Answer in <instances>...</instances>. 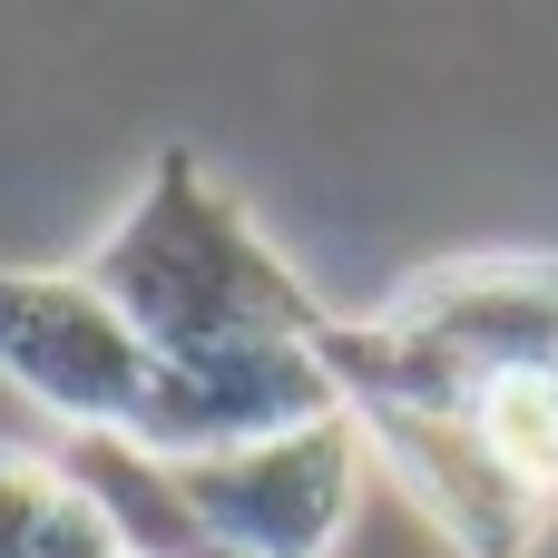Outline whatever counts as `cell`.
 Returning <instances> with one entry per match:
<instances>
[{
    "label": "cell",
    "instance_id": "obj_1",
    "mask_svg": "<svg viewBox=\"0 0 558 558\" xmlns=\"http://www.w3.org/2000/svg\"><path fill=\"white\" fill-rule=\"evenodd\" d=\"M88 275L147 333L157 363H196L235 343H314L333 324V304H314V284L265 245L245 196H226L186 147H167L157 177L118 206V226L88 245Z\"/></svg>",
    "mask_w": 558,
    "mask_h": 558
},
{
    "label": "cell",
    "instance_id": "obj_2",
    "mask_svg": "<svg viewBox=\"0 0 558 558\" xmlns=\"http://www.w3.org/2000/svg\"><path fill=\"white\" fill-rule=\"evenodd\" d=\"M0 383L69 441L137 432L157 392L147 333L98 294L88 265H0Z\"/></svg>",
    "mask_w": 558,
    "mask_h": 558
},
{
    "label": "cell",
    "instance_id": "obj_3",
    "mask_svg": "<svg viewBox=\"0 0 558 558\" xmlns=\"http://www.w3.org/2000/svg\"><path fill=\"white\" fill-rule=\"evenodd\" d=\"M186 510L206 520V539L235 558H333L353 530V500L373 481V451L353 432V412H324L304 432H275L255 451H216V461H177Z\"/></svg>",
    "mask_w": 558,
    "mask_h": 558
},
{
    "label": "cell",
    "instance_id": "obj_4",
    "mask_svg": "<svg viewBox=\"0 0 558 558\" xmlns=\"http://www.w3.org/2000/svg\"><path fill=\"white\" fill-rule=\"evenodd\" d=\"M324 412H343V392L324 373V333L314 343H235V353L157 363V392L128 441L157 461H216V451H255L275 432H304Z\"/></svg>",
    "mask_w": 558,
    "mask_h": 558
},
{
    "label": "cell",
    "instance_id": "obj_5",
    "mask_svg": "<svg viewBox=\"0 0 558 558\" xmlns=\"http://www.w3.org/2000/svg\"><path fill=\"white\" fill-rule=\"evenodd\" d=\"M383 324H402L412 343H432L471 392L481 383H558V255H451L422 265Z\"/></svg>",
    "mask_w": 558,
    "mask_h": 558
},
{
    "label": "cell",
    "instance_id": "obj_6",
    "mask_svg": "<svg viewBox=\"0 0 558 558\" xmlns=\"http://www.w3.org/2000/svg\"><path fill=\"white\" fill-rule=\"evenodd\" d=\"M373 471H392V490L412 500V520L451 558H530L549 510L481 451L471 412H353Z\"/></svg>",
    "mask_w": 558,
    "mask_h": 558
},
{
    "label": "cell",
    "instance_id": "obj_7",
    "mask_svg": "<svg viewBox=\"0 0 558 558\" xmlns=\"http://www.w3.org/2000/svg\"><path fill=\"white\" fill-rule=\"evenodd\" d=\"M0 558H128V539L59 451L0 441Z\"/></svg>",
    "mask_w": 558,
    "mask_h": 558
},
{
    "label": "cell",
    "instance_id": "obj_8",
    "mask_svg": "<svg viewBox=\"0 0 558 558\" xmlns=\"http://www.w3.org/2000/svg\"><path fill=\"white\" fill-rule=\"evenodd\" d=\"M471 432H481V451H490L539 510L558 500V383H539V373H520V383H481Z\"/></svg>",
    "mask_w": 558,
    "mask_h": 558
},
{
    "label": "cell",
    "instance_id": "obj_9",
    "mask_svg": "<svg viewBox=\"0 0 558 558\" xmlns=\"http://www.w3.org/2000/svg\"><path fill=\"white\" fill-rule=\"evenodd\" d=\"M206 558H235V549H206Z\"/></svg>",
    "mask_w": 558,
    "mask_h": 558
}]
</instances>
